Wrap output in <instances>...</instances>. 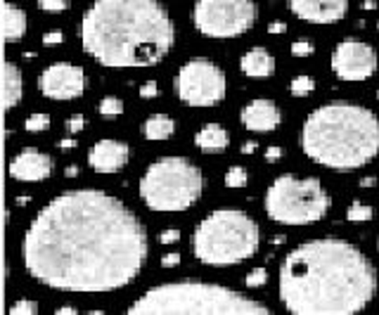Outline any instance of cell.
<instances>
[{
  "label": "cell",
  "instance_id": "1",
  "mask_svg": "<svg viewBox=\"0 0 379 315\" xmlns=\"http://www.w3.org/2000/svg\"><path fill=\"white\" fill-rule=\"evenodd\" d=\"M24 268L62 292H114L140 275L147 261L142 220L104 190H66L50 199L21 242Z\"/></svg>",
  "mask_w": 379,
  "mask_h": 315
},
{
  "label": "cell",
  "instance_id": "2",
  "mask_svg": "<svg viewBox=\"0 0 379 315\" xmlns=\"http://www.w3.org/2000/svg\"><path fill=\"white\" fill-rule=\"evenodd\" d=\"M377 270L355 245L337 237L304 242L284 258L277 292L292 315H353L377 294Z\"/></svg>",
  "mask_w": 379,
  "mask_h": 315
},
{
  "label": "cell",
  "instance_id": "3",
  "mask_svg": "<svg viewBox=\"0 0 379 315\" xmlns=\"http://www.w3.org/2000/svg\"><path fill=\"white\" fill-rule=\"evenodd\" d=\"M174 43L176 24L159 0H95L81 19V46L102 66H154Z\"/></svg>",
  "mask_w": 379,
  "mask_h": 315
},
{
  "label": "cell",
  "instance_id": "4",
  "mask_svg": "<svg viewBox=\"0 0 379 315\" xmlns=\"http://www.w3.org/2000/svg\"><path fill=\"white\" fill-rule=\"evenodd\" d=\"M311 162L332 171H355L379 157V116L353 102L313 109L299 135Z\"/></svg>",
  "mask_w": 379,
  "mask_h": 315
},
{
  "label": "cell",
  "instance_id": "5",
  "mask_svg": "<svg viewBox=\"0 0 379 315\" xmlns=\"http://www.w3.org/2000/svg\"><path fill=\"white\" fill-rule=\"evenodd\" d=\"M128 315H270L264 303L214 282H169L147 289Z\"/></svg>",
  "mask_w": 379,
  "mask_h": 315
},
{
  "label": "cell",
  "instance_id": "6",
  "mask_svg": "<svg viewBox=\"0 0 379 315\" xmlns=\"http://www.w3.org/2000/svg\"><path fill=\"white\" fill-rule=\"evenodd\" d=\"M261 230L249 213L239 209H219L197 225L192 237L194 258L204 265L225 268L259 254Z\"/></svg>",
  "mask_w": 379,
  "mask_h": 315
},
{
  "label": "cell",
  "instance_id": "7",
  "mask_svg": "<svg viewBox=\"0 0 379 315\" xmlns=\"http://www.w3.org/2000/svg\"><path fill=\"white\" fill-rule=\"evenodd\" d=\"M140 197L149 211H187L204 192V173L185 157H161L140 178Z\"/></svg>",
  "mask_w": 379,
  "mask_h": 315
},
{
  "label": "cell",
  "instance_id": "8",
  "mask_svg": "<svg viewBox=\"0 0 379 315\" xmlns=\"http://www.w3.org/2000/svg\"><path fill=\"white\" fill-rule=\"evenodd\" d=\"M332 197L317 178L282 173L268 185L264 199L266 216L280 225H311L327 216Z\"/></svg>",
  "mask_w": 379,
  "mask_h": 315
},
{
  "label": "cell",
  "instance_id": "9",
  "mask_svg": "<svg viewBox=\"0 0 379 315\" xmlns=\"http://www.w3.org/2000/svg\"><path fill=\"white\" fill-rule=\"evenodd\" d=\"M259 19L254 0H197L192 21L206 38H237Z\"/></svg>",
  "mask_w": 379,
  "mask_h": 315
},
{
  "label": "cell",
  "instance_id": "10",
  "mask_svg": "<svg viewBox=\"0 0 379 315\" xmlns=\"http://www.w3.org/2000/svg\"><path fill=\"white\" fill-rule=\"evenodd\" d=\"M176 95L187 107H216L228 95L225 71L204 57L187 59L176 74Z\"/></svg>",
  "mask_w": 379,
  "mask_h": 315
},
{
  "label": "cell",
  "instance_id": "11",
  "mask_svg": "<svg viewBox=\"0 0 379 315\" xmlns=\"http://www.w3.org/2000/svg\"><path fill=\"white\" fill-rule=\"evenodd\" d=\"M379 64L377 50L370 43L346 38L332 50V71L337 79L358 83L375 76Z\"/></svg>",
  "mask_w": 379,
  "mask_h": 315
},
{
  "label": "cell",
  "instance_id": "12",
  "mask_svg": "<svg viewBox=\"0 0 379 315\" xmlns=\"http://www.w3.org/2000/svg\"><path fill=\"white\" fill-rule=\"evenodd\" d=\"M38 88L48 99H76L86 93V71L71 62H53L38 76Z\"/></svg>",
  "mask_w": 379,
  "mask_h": 315
},
{
  "label": "cell",
  "instance_id": "13",
  "mask_svg": "<svg viewBox=\"0 0 379 315\" xmlns=\"http://www.w3.org/2000/svg\"><path fill=\"white\" fill-rule=\"evenodd\" d=\"M289 10L301 21L337 24L349 12V0H289Z\"/></svg>",
  "mask_w": 379,
  "mask_h": 315
},
{
  "label": "cell",
  "instance_id": "14",
  "mask_svg": "<svg viewBox=\"0 0 379 315\" xmlns=\"http://www.w3.org/2000/svg\"><path fill=\"white\" fill-rule=\"evenodd\" d=\"M55 164L50 159V154L41 152V149L26 147L19 154H15V159L10 162L8 171L15 180L21 182H43L50 178Z\"/></svg>",
  "mask_w": 379,
  "mask_h": 315
},
{
  "label": "cell",
  "instance_id": "15",
  "mask_svg": "<svg viewBox=\"0 0 379 315\" xmlns=\"http://www.w3.org/2000/svg\"><path fill=\"white\" fill-rule=\"evenodd\" d=\"M128 159H131L128 142L111 140V137L98 140L88 149V166L93 171H98V173H119L128 164Z\"/></svg>",
  "mask_w": 379,
  "mask_h": 315
},
{
  "label": "cell",
  "instance_id": "16",
  "mask_svg": "<svg viewBox=\"0 0 379 315\" xmlns=\"http://www.w3.org/2000/svg\"><path fill=\"white\" fill-rule=\"evenodd\" d=\"M239 124L252 133H270L282 124V112L272 99H252L239 112Z\"/></svg>",
  "mask_w": 379,
  "mask_h": 315
},
{
  "label": "cell",
  "instance_id": "17",
  "mask_svg": "<svg viewBox=\"0 0 379 315\" xmlns=\"http://www.w3.org/2000/svg\"><path fill=\"white\" fill-rule=\"evenodd\" d=\"M239 71L249 79H268L275 74V57L266 48L256 46L239 57Z\"/></svg>",
  "mask_w": 379,
  "mask_h": 315
},
{
  "label": "cell",
  "instance_id": "18",
  "mask_svg": "<svg viewBox=\"0 0 379 315\" xmlns=\"http://www.w3.org/2000/svg\"><path fill=\"white\" fill-rule=\"evenodd\" d=\"M194 145L206 154H219L230 147V133L221 124H206L194 135Z\"/></svg>",
  "mask_w": 379,
  "mask_h": 315
},
{
  "label": "cell",
  "instance_id": "19",
  "mask_svg": "<svg viewBox=\"0 0 379 315\" xmlns=\"http://www.w3.org/2000/svg\"><path fill=\"white\" fill-rule=\"evenodd\" d=\"M3 102H5V112L15 109L21 99V93H24V76H21V69L15 62H5L3 69Z\"/></svg>",
  "mask_w": 379,
  "mask_h": 315
},
{
  "label": "cell",
  "instance_id": "20",
  "mask_svg": "<svg viewBox=\"0 0 379 315\" xmlns=\"http://www.w3.org/2000/svg\"><path fill=\"white\" fill-rule=\"evenodd\" d=\"M26 33V12L15 3L3 8V38L5 43H19Z\"/></svg>",
  "mask_w": 379,
  "mask_h": 315
},
{
  "label": "cell",
  "instance_id": "21",
  "mask_svg": "<svg viewBox=\"0 0 379 315\" xmlns=\"http://www.w3.org/2000/svg\"><path fill=\"white\" fill-rule=\"evenodd\" d=\"M142 133L147 140H169L176 133V121L169 114H152L142 124Z\"/></svg>",
  "mask_w": 379,
  "mask_h": 315
},
{
  "label": "cell",
  "instance_id": "22",
  "mask_svg": "<svg viewBox=\"0 0 379 315\" xmlns=\"http://www.w3.org/2000/svg\"><path fill=\"white\" fill-rule=\"evenodd\" d=\"M372 216H375V209L370 204L353 202L346 209V220H351V223H367V220H372Z\"/></svg>",
  "mask_w": 379,
  "mask_h": 315
},
{
  "label": "cell",
  "instance_id": "23",
  "mask_svg": "<svg viewBox=\"0 0 379 315\" xmlns=\"http://www.w3.org/2000/svg\"><path fill=\"white\" fill-rule=\"evenodd\" d=\"M249 182V171L244 166H230L225 173V185L230 190H239V187H247Z\"/></svg>",
  "mask_w": 379,
  "mask_h": 315
},
{
  "label": "cell",
  "instance_id": "24",
  "mask_svg": "<svg viewBox=\"0 0 379 315\" xmlns=\"http://www.w3.org/2000/svg\"><path fill=\"white\" fill-rule=\"evenodd\" d=\"M313 90H315V81L311 79V76H297V79H292V83H289V93H292L294 97H306Z\"/></svg>",
  "mask_w": 379,
  "mask_h": 315
},
{
  "label": "cell",
  "instance_id": "25",
  "mask_svg": "<svg viewBox=\"0 0 379 315\" xmlns=\"http://www.w3.org/2000/svg\"><path fill=\"white\" fill-rule=\"evenodd\" d=\"M98 112L102 114V116H121V114L126 112L124 99H121V97H114V95L102 97V102H100Z\"/></svg>",
  "mask_w": 379,
  "mask_h": 315
},
{
  "label": "cell",
  "instance_id": "26",
  "mask_svg": "<svg viewBox=\"0 0 379 315\" xmlns=\"http://www.w3.org/2000/svg\"><path fill=\"white\" fill-rule=\"evenodd\" d=\"M24 128L29 133H43L50 128V116L48 114H31L24 121Z\"/></svg>",
  "mask_w": 379,
  "mask_h": 315
},
{
  "label": "cell",
  "instance_id": "27",
  "mask_svg": "<svg viewBox=\"0 0 379 315\" xmlns=\"http://www.w3.org/2000/svg\"><path fill=\"white\" fill-rule=\"evenodd\" d=\"M266 282H268V270L266 268H254L252 273L244 278V285L252 287V289H256V287H264Z\"/></svg>",
  "mask_w": 379,
  "mask_h": 315
},
{
  "label": "cell",
  "instance_id": "28",
  "mask_svg": "<svg viewBox=\"0 0 379 315\" xmlns=\"http://www.w3.org/2000/svg\"><path fill=\"white\" fill-rule=\"evenodd\" d=\"M10 313H12V315H33V313H38V303L29 301V298H21V301L12 303Z\"/></svg>",
  "mask_w": 379,
  "mask_h": 315
},
{
  "label": "cell",
  "instance_id": "29",
  "mask_svg": "<svg viewBox=\"0 0 379 315\" xmlns=\"http://www.w3.org/2000/svg\"><path fill=\"white\" fill-rule=\"evenodd\" d=\"M38 8L43 12H50V15H57V12H64L69 8V0H38Z\"/></svg>",
  "mask_w": 379,
  "mask_h": 315
},
{
  "label": "cell",
  "instance_id": "30",
  "mask_svg": "<svg viewBox=\"0 0 379 315\" xmlns=\"http://www.w3.org/2000/svg\"><path fill=\"white\" fill-rule=\"evenodd\" d=\"M315 52V46L311 41H294L292 43V55L294 57H311Z\"/></svg>",
  "mask_w": 379,
  "mask_h": 315
},
{
  "label": "cell",
  "instance_id": "31",
  "mask_svg": "<svg viewBox=\"0 0 379 315\" xmlns=\"http://www.w3.org/2000/svg\"><path fill=\"white\" fill-rule=\"evenodd\" d=\"M159 95V83L157 81H147L140 86V97L142 99H154Z\"/></svg>",
  "mask_w": 379,
  "mask_h": 315
},
{
  "label": "cell",
  "instance_id": "32",
  "mask_svg": "<svg viewBox=\"0 0 379 315\" xmlns=\"http://www.w3.org/2000/svg\"><path fill=\"white\" fill-rule=\"evenodd\" d=\"M83 126H86V116L83 114H74L69 121H66V128H69V133H81Z\"/></svg>",
  "mask_w": 379,
  "mask_h": 315
},
{
  "label": "cell",
  "instance_id": "33",
  "mask_svg": "<svg viewBox=\"0 0 379 315\" xmlns=\"http://www.w3.org/2000/svg\"><path fill=\"white\" fill-rule=\"evenodd\" d=\"M64 41V33L62 31H50V33H46L43 36V46H59V43Z\"/></svg>",
  "mask_w": 379,
  "mask_h": 315
},
{
  "label": "cell",
  "instance_id": "34",
  "mask_svg": "<svg viewBox=\"0 0 379 315\" xmlns=\"http://www.w3.org/2000/svg\"><path fill=\"white\" fill-rule=\"evenodd\" d=\"M181 240V230H164L159 235V242L161 245H176V242Z\"/></svg>",
  "mask_w": 379,
  "mask_h": 315
},
{
  "label": "cell",
  "instance_id": "35",
  "mask_svg": "<svg viewBox=\"0 0 379 315\" xmlns=\"http://www.w3.org/2000/svg\"><path fill=\"white\" fill-rule=\"evenodd\" d=\"M178 263H181V254L178 251H171V254H164V256H161V268H174Z\"/></svg>",
  "mask_w": 379,
  "mask_h": 315
},
{
  "label": "cell",
  "instance_id": "36",
  "mask_svg": "<svg viewBox=\"0 0 379 315\" xmlns=\"http://www.w3.org/2000/svg\"><path fill=\"white\" fill-rule=\"evenodd\" d=\"M282 154H284V149L282 147H268V149H266V162H268V164H275V162H280V157H282Z\"/></svg>",
  "mask_w": 379,
  "mask_h": 315
},
{
  "label": "cell",
  "instance_id": "37",
  "mask_svg": "<svg viewBox=\"0 0 379 315\" xmlns=\"http://www.w3.org/2000/svg\"><path fill=\"white\" fill-rule=\"evenodd\" d=\"M284 31H287L284 21H272V24H268V33H284Z\"/></svg>",
  "mask_w": 379,
  "mask_h": 315
},
{
  "label": "cell",
  "instance_id": "38",
  "mask_svg": "<svg viewBox=\"0 0 379 315\" xmlns=\"http://www.w3.org/2000/svg\"><path fill=\"white\" fill-rule=\"evenodd\" d=\"M55 313H57V315H76V313H79V308H76V306H59Z\"/></svg>",
  "mask_w": 379,
  "mask_h": 315
},
{
  "label": "cell",
  "instance_id": "39",
  "mask_svg": "<svg viewBox=\"0 0 379 315\" xmlns=\"http://www.w3.org/2000/svg\"><path fill=\"white\" fill-rule=\"evenodd\" d=\"M59 147H62V149H74L76 140H74V137H64V140H59Z\"/></svg>",
  "mask_w": 379,
  "mask_h": 315
},
{
  "label": "cell",
  "instance_id": "40",
  "mask_svg": "<svg viewBox=\"0 0 379 315\" xmlns=\"http://www.w3.org/2000/svg\"><path fill=\"white\" fill-rule=\"evenodd\" d=\"M64 175H66V178H74V175H79V166H74V164H71V166H66Z\"/></svg>",
  "mask_w": 379,
  "mask_h": 315
},
{
  "label": "cell",
  "instance_id": "41",
  "mask_svg": "<svg viewBox=\"0 0 379 315\" xmlns=\"http://www.w3.org/2000/svg\"><path fill=\"white\" fill-rule=\"evenodd\" d=\"M254 152H256V142H244L242 154H254Z\"/></svg>",
  "mask_w": 379,
  "mask_h": 315
},
{
  "label": "cell",
  "instance_id": "42",
  "mask_svg": "<svg viewBox=\"0 0 379 315\" xmlns=\"http://www.w3.org/2000/svg\"><path fill=\"white\" fill-rule=\"evenodd\" d=\"M375 178H372V175H367V178H363V180H360V187H372V185H375Z\"/></svg>",
  "mask_w": 379,
  "mask_h": 315
},
{
  "label": "cell",
  "instance_id": "43",
  "mask_svg": "<svg viewBox=\"0 0 379 315\" xmlns=\"http://www.w3.org/2000/svg\"><path fill=\"white\" fill-rule=\"evenodd\" d=\"M375 8H377L375 0H365V3H363V10H375Z\"/></svg>",
  "mask_w": 379,
  "mask_h": 315
},
{
  "label": "cell",
  "instance_id": "44",
  "mask_svg": "<svg viewBox=\"0 0 379 315\" xmlns=\"http://www.w3.org/2000/svg\"><path fill=\"white\" fill-rule=\"evenodd\" d=\"M17 202H19V207H26V204H29V197H21V199H17Z\"/></svg>",
  "mask_w": 379,
  "mask_h": 315
},
{
  "label": "cell",
  "instance_id": "45",
  "mask_svg": "<svg viewBox=\"0 0 379 315\" xmlns=\"http://www.w3.org/2000/svg\"><path fill=\"white\" fill-rule=\"evenodd\" d=\"M377 97H379V93H377Z\"/></svg>",
  "mask_w": 379,
  "mask_h": 315
},
{
  "label": "cell",
  "instance_id": "46",
  "mask_svg": "<svg viewBox=\"0 0 379 315\" xmlns=\"http://www.w3.org/2000/svg\"><path fill=\"white\" fill-rule=\"evenodd\" d=\"M377 26H379V24H377Z\"/></svg>",
  "mask_w": 379,
  "mask_h": 315
}]
</instances>
